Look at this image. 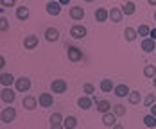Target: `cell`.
<instances>
[{
    "mask_svg": "<svg viewBox=\"0 0 156 129\" xmlns=\"http://www.w3.org/2000/svg\"><path fill=\"white\" fill-rule=\"evenodd\" d=\"M16 90L18 92H22V93H25V92H29L31 90V79L29 77H25V75H22V77H18L15 82Z\"/></svg>",
    "mask_w": 156,
    "mask_h": 129,
    "instance_id": "obj_1",
    "label": "cell"
},
{
    "mask_svg": "<svg viewBox=\"0 0 156 129\" xmlns=\"http://www.w3.org/2000/svg\"><path fill=\"white\" fill-rule=\"evenodd\" d=\"M86 27L84 25H81V23H76V25H72V29H70V36L74 38V40H83L84 36H86Z\"/></svg>",
    "mask_w": 156,
    "mask_h": 129,
    "instance_id": "obj_2",
    "label": "cell"
},
{
    "mask_svg": "<svg viewBox=\"0 0 156 129\" xmlns=\"http://www.w3.org/2000/svg\"><path fill=\"white\" fill-rule=\"evenodd\" d=\"M66 88H68V84H66L65 79H54L50 82V90H52L54 93H65Z\"/></svg>",
    "mask_w": 156,
    "mask_h": 129,
    "instance_id": "obj_3",
    "label": "cell"
},
{
    "mask_svg": "<svg viewBox=\"0 0 156 129\" xmlns=\"http://www.w3.org/2000/svg\"><path fill=\"white\" fill-rule=\"evenodd\" d=\"M61 4L58 2V0H52V2H47V5H45V9H47V13L50 16H59L61 15Z\"/></svg>",
    "mask_w": 156,
    "mask_h": 129,
    "instance_id": "obj_4",
    "label": "cell"
},
{
    "mask_svg": "<svg viewBox=\"0 0 156 129\" xmlns=\"http://www.w3.org/2000/svg\"><path fill=\"white\" fill-rule=\"evenodd\" d=\"M66 56H68V59L72 61V63H77L83 59V50L77 47H68L66 48Z\"/></svg>",
    "mask_w": 156,
    "mask_h": 129,
    "instance_id": "obj_5",
    "label": "cell"
},
{
    "mask_svg": "<svg viewBox=\"0 0 156 129\" xmlns=\"http://www.w3.org/2000/svg\"><path fill=\"white\" fill-rule=\"evenodd\" d=\"M0 118H2L4 124H11V122L16 118V110L15 108H4V110H2V115H0Z\"/></svg>",
    "mask_w": 156,
    "mask_h": 129,
    "instance_id": "obj_6",
    "label": "cell"
},
{
    "mask_svg": "<svg viewBox=\"0 0 156 129\" xmlns=\"http://www.w3.org/2000/svg\"><path fill=\"white\" fill-rule=\"evenodd\" d=\"M0 99H2V102H5V104H13L15 99H16V93L11 90V88H2Z\"/></svg>",
    "mask_w": 156,
    "mask_h": 129,
    "instance_id": "obj_7",
    "label": "cell"
},
{
    "mask_svg": "<svg viewBox=\"0 0 156 129\" xmlns=\"http://www.w3.org/2000/svg\"><path fill=\"white\" fill-rule=\"evenodd\" d=\"M38 102H40L41 108H50L54 104V97H52V93H40Z\"/></svg>",
    "mask_w": 156,
    "mask_h": 129,
    "instance_id": "obj_8",
    "label": "cell"
},
{
    "mask_svg": "<svg viewBox=\"0 0 156 129\" xmlns=\"http://www.w3.org/2000/svg\"><path fill=\"white\" fill-rule=\"evenodd\" d=\"M22 106H23L25 110L32 111V110H36V106H38V99H36V97H32V95L23 97V100H22Z\"/></svg>",
    "mask_w": 156,
    "mask_h": 129,
    "instance_id": "obj_9",
    "label": "cell"
},
{
    "mask_svg": "<svg viewBox=\"0 0 156 129\" xmlns=\"http://www.w3.org/2000/svg\"><path fill=\"white\" fill-rule=\"evenodd\" d=\"M70 18L72 20H83L84 18V7H81V5H74V7H70Z\"/></svg>",
    "mask_w": 156,
    "mask_h": 129,
    "instance_id": "obj_10",
    "label": "cell"
},
{
    "mask_svg": "<svg viewBox=\"0 0 156 129\" xmlns=\"http://www.w3.org/2000/svg\"><path fill=\"white\" fill-rule=\"evenodd\" d=\"M113 93L119 97V99H124V97H127L129 93H131V90H129L127 84H117L115 90H113Z\"/></svg>",
    "mask_w": 156,
    "mask_h": 129,
    "instance_id": "obj_11",
    "label": "cell"
},
{
    "mask_svg": "<svg viewBox=\"0 0 156 129\" xmlns=\"http://www.w3.org/2000/svg\"><path fill=\"white\" fill-rule=\"evenodd\" d=\"M45 40L50 41V43H52V41H58V40H59V31H58L56 27H47V29H45Z\"/></svg>",
    "mask_w": 156,
    "mask_h": 129,
    "instance_id": "obj_12",
    "label": "cell"
},
{
    "mask_svg": "<svg viewBox=\"0 0 156 129\" xmlns=\"http://www.w3.org/2000/svg\"><path fill=\"white\" fill-rule=\"evenodd\" d=\"M38 43H40V40H38V36H34V34L25 36V40H23V47L29 48V50H31V48H36Z\"/></svg>",
    "mask_w": 156,
    "mask_h": 129,
    "instance_id": "obj_13",
    "label": "cell"
},
{
    "mask_svg": "<svg viewBox=\"0 0 156 129\" xmlns=\"http://www.w3.org/2000/svg\"><path fill=\"white\" fill-rule=\"evenodd\" d=\"M109 18H111V22H113V23L122 22V18H124L122 9H119V7H111V9H109Z\"/></svg>",
    "mask_w": 156,
    "mask_h": 129,
    "instance_id": "obj_14",
    "label": "cell"
},
{
    "mask_svg": "<svg viewBox=\"0 0 156 129\" xmlns=\"http://www.w3.org/2000/svg\"><path fill=\"white\" fill-rule=\"evenodd\" d=\"M94 104V99H90V95H83L77 99V106L81 110H90Z\"/></svg>",
    "mask_w": 156,
    "mask_h": 129,
    "instance_id": "obj_15",
    "label": "cell"
},
{
    "mask_svg": "<svg viewBox=\"0 0 156 129\" xmlns=\"http://www.w3.org/2000/svg\"><path fill=\"white\" fill-rule=\"evenodd\" d=\"M102 124H104L106 127H113V126L117 124V115H115V113H104V115H102Z\"/></svg>",
    "mask_w": 156,
    "mask_h": 129,
    "instance_id": "obj_16",
    "label": "cell"
},
{
    "mask_svg": "<svg viewBox=\"0 0 156 129\" xmlns=\"http://www.w3.org/2000/svg\"><path fill=\"white\" fill-rule=\"evenodd\" d=\"M140 47L144 52H153V50H156V45H154V40H151V38H144L140 43Z\"/></svg>",
    "mask_w": 156,
    "mask_h": 129,
    "instance_id": "obj_17",
    "label": "cell"
},
{
    "mask_svg": "<svg viewBox=\"0 0 156 129\" xmlns=\"http://www.w3.org/2000/svg\"><path fill=\"white\" fill-rule=\"evenodd\" d=\"M135 11H136V5H135V2L127 0V2H124V4H122V13H124L126 16L135 15Z\"/></svg>",
    "mask_w": 156,
    "mask_h": 129,
    "instance_id": "obj_18",
    "label": "cell"
},
{
    "mask_svg": "<svg viewBox=\"0 0 156 129\" xmlns=\"http://www.w3.org/2000/svg\"><path fill=\"white\" fill-rule=\"evenodd\" d=\"M95 104H97V111H101L102 115H104V113H109L111 111V108H113L108 100H99V99H97Z\"/></svg>",
    "mask_w": 156,
    "mask_h": 129,
    "instance_id": "obj_19",
    "label": "cell"
},
{
    "mask_svg": "<svg viewBox=\"0 0 156 129\" xmlns=\"http://www.w3.org/2000/svg\"><path fill=\"white\" fill-rule=\"evenodd\" d=\"M63 127L65 129H76L77 127V118H76L74 115L65 117V120H63Z\"/></svg>",
    "mask_w": 156,
    "mask_h": 129,
    "instance_id": "obj_20",
    "label": "cell"
},
{
    "mask_svg": "<svg viewBox=\"0 0 156 129\" xmlns=\"http://www.w3.org/2000/svg\"><path fill=\"white\" fill-rule=\"evenodd\" d=\"M29 7H25V5H18L16 7V18L18 20H22V22H25L27 18H29Z\"/></svg>",
    "mask_w": 156,
    "mask_h": 129,
    "instance_id": "obj_21",
    "label": "cell"
},
{
    "mask_svg": "<svg viewBox=\"0 0 156 129\" xmlns=\"http://www.w3.org/2000/svg\"><path fill=\"white\" fill-rule=\"evenodd\" d=\"M108 18H109V11H108V9L99 7V9L95 11V20H97V22H101V23H102V22H106Z\"/></svg>",
    "mask_w": 156,
    "mask_h": 129,
    "instance_id": "obj_22",
    "label": "cell"
},
{
    "mask_svg": "<svg viewBox=\"0 0 156 129\" xmlns=\"http://www.w3.org/2000/svg\"><path fill=\"white\" fill-rule=\"evenodd\" d=\"M0 82H2V86H4V88H9L13 82H16V77L13 75V74H2Z\"/></svg>",
    "mask_w": 156,
    "mask_h": 129,
    "instance_id": "obj_23",
    "label": "cell"
},
{
    "mask_svg": "<svg viewBox=\"0 0 156 129\" xmlns=\"http://www.w3.org/2000/svg\"><path fill=\"white\" fill-rule=\"evenodd\" d=\"M136 36H138V31L136 29H133V27H126L124 29V38L127 41H135Z\"/></svg>",
    "mask_w": 156,
    "mask_h": 129,
    "instance_id": "obj_24",
    "label": "cell"
},
{
    "mask_svg": "<svg viewBox=\"0 0 156 129\" xmlns=\"http://www.w3.org/2000/svg\"><path fill=\"white\" fill-rule=\"evenodd\" d=\"M101 90H102L104 93H109L111 90H115L113 81H111V79H102V81H101Z\"/></svg>",
    "mask_w": 156,
    "mask_h": 129,
    "instance_id": "obj_25",
    "label": "cell"
},
{
    "mask_svg": "<svg viewBox=\"0 0 156 129\" xmlns=\"http://www.w3.org/2000/svg\"><path fill=\"white\" fill-rule=\"evenodd\" d=\"M144 75L149 77V79H154L156 77V66L154 64H145L144 66Z\"/></svg>",
    "mask_w": 156,
    "mask_h": 129,
    "instance_id": "obj_26",
    "label": "cell"
},
{
    "mask_svg": "<svg viewBox=\"0 0 156 129\" xmlns=\"http://www.w3.org/2000/svg\"><path fill=\"white\" fill-rule=\"evenodd\" d=\"M140 99H142V95H140V92H138V90H131V93L127 95L129 104H138V102H140Z\"/></svg>",
    "mask_w": 156,
    "mask_h": 129,
    "instance_id": "obj_27",
    "label": "cell"
},
{
    "mask_svg": "<svg viewBox=\"0 0 156 129\" xmlns=\"http://www.w3.org/2000/svg\"><path fill=\"white\" fill-rule=\"evenodd\" d=\"M144 126H145V127H156V117L154 115H151V113L145 115V117H144Z\"/></svg>",
    "mask_w": 156,
    "mask_h": 129,
    "instance_id": "obj_28",
    "label": "cell"
},
{
    "mask_svg": "<svg viewBox=\"0 0 156 129\" xmlns=\"http://www.w3.org/2000/svg\"><path fill=\"white\" fill-rule=\"evenodd\" d=\"M113 113H115L117 117H126L127 110H126L124 104H115V106H113Z\"/></svg>",
    "mask_w": 156,
    "mask_h": 129,
    "instance_id": "obj_29",
    "label": "cell"
},
{
    "mask_svg": "<svg viewBox=\"0 0 156 129\" xmlns=\"http://www.w3.org/2000/svg\"><path fill=\"white\" fill-rule=\"evenodd\" d=\"M63 120H65V118H63V115L59 111H56V113L50 115V126H52V124H63Z\"/></svg>",
    "mask_w": 156,
    "mask_h": 129,
    "instance_id": "obj_30",
    "label": "cell"
},
{
    "mask_svg": "<svg viewBox=\"0 0 156 129\" xmlns=\"http://www.w3.org/2000/svg\"><path fill=\"white\" fill-rule=\"evenodd\" d=\"M136 31H138V36H144V38H149V34H151V29H149L145 23H144V25H140Z\"/></svg>",
    "mask_w": 156,
    "mask_h": 129,
    "instance_id": "obj_31",
    "label": "cell"
},
{
    "mask_svg": "<svg viewBox=\"0 0 156 129\" xmlns=\"http://www.w3.org/2000/svg\"><path fill=\"white\" fill-rule=\"evenodd\" d=\"M83 92H84V95H92L95 92V86L92 84V82H86L84 86H83Z\"/></svg>",
    "mask_w": 156,
    "mask_h": 129,
    "instance_id": "obj_32",
    "label": "cell"
},
{
    "mask_svg": "<svg viewBox=\"0 0 156 129\" xmlns=\"http://www.w3.org/2000/svg\"><path fill=\"white\" fill-rule=\"evenodd\" d=\"M154 104V93H149V95L144 99V106H147V108H151Z\"/></svg>",
    "mask_w": 156,
    "mask_h": 129,
    "instance_id": "obj_33",
    "label": "cell"
},
{
    "mask_svg": "<svg viewBox=\"0 0 156 129\" xmlns=\"http://www.w3.org/2000/svg\"><path fill=\"white\" fill-rule=\"evenodd\" d=\"M0 4H2V7L5 9V7H13L16 4V0H0Z\"/></svg>",
    "mask_w": 156,
    "mask_h": 129,
    "instance_id": "obj_34",
    "label": "cell"
},
{
    "mask_svg": "<svg viewBox=\"0 0 156 129\" xmlns=\"http://www.w3.org/2000/svg\"><path fill=\"white\" fill-rule=\"evenodd\" d=\"M0 27H2V31H7V29H9V23H7V18H2V25H0Z\"/></svg>",
    "mask_w": 156,
    "mask_h": 129,
    "instance_id": "obj_35",
    "label": "cell"
},
{
    "mask_svg": "<svg viewBox=\"0 0 156 129\" xmlns=\"http://www.w3.org/2000/svg\"><path fill=\"white\" fill-rule=\"evenodd\" d=\"M50 129H65V127H63V124H52Z\"/></svg>",
    "mask_w": 156,
    "mask_h": 129,
    "instance_id": "obj_36",
    "label": "cell"
},
{
    "mask_svg": "<svg viewBox=\"0 0 156 129\" xmlns=\"http://www.w3.org/2000/svg\"><path fill=\"white\" fill-rule=\"evenodd\" d=\"M151 40H156V29H151V34H149Z\"/></svg>",
    "mask_w": 156,
    "mask_h": 129,
    "instance_id": "obj_37",
    "label": "cell"
},
{
    "mask_svg": "<svg viewBox=\"0 0 156 129\" xmlns=\"http://www.w3.org/2000/svg\"><path fill=\"white\" fill-rule=\"evenodd\" d=\"M151 115H154V117H156V102L151 106Z\"/></svg>",
    "mask_w": 156,
    "mask_h": 129,
    "instance_id": "obj_38",
    "label": "cell"
},
{
    "mask_svg": "<svg viewBox=\"0 0 156 129\" xmlns=\"http://www.w3.org/2000/svg\"><path fill=\"white\" fill-rule=\"evenodd\" d=\"M58 2H59L61 5H68V4H70V0H58Z\"/></svg>",
    "mask_w": 156,
    "mask_h": 129,
    "instance_id": "obj_39",
    "label": "cell"
},
{
    "mask_svg": "<svg viewBox=\"0 0 156 129\" xmlns=\"http://www.w3.org/2000/svg\"><path fill=\"white\" fill-rule=\"evenodd\" d=\"M113 129H124V126H122V124H119V122H117V124H115V126H113Z\"/></svg>",
    "mask_w": 156,
    "mask_h": 129,
    "instance_id": "obj_40",
    "label": "cell"
},
{
    "mask_svg": "<svg viewBox=\"0 0 156 129\" xmlns=\"http://www.w3.org/2000/svg\"><path fill=\"white\" fill-rule=\"evenodd\" d=\"M147 2H149L151 5H154V7H156V0H147Z\"/></svg>",
    "mask_w": 156,
    "mask_h": 129,
    "instance_id": "obj_41",
    "label": "cell"
},
{
    "mask_svg": "<svg viewBox=\"0 0 156 129\" xmlns=\"http://www.w3.org/2000/svg\"><path fill=\"white\" fill-rule=\"evenodd\" d=\"M84 2H88V4H92V2H95V0H84Z\"/></svg>",
    "mask_w": 156,
    "mask_h": 129,
    "instance_id": "obj_42",
    "label": "cell"
},
{
    "mask_svg": "<svg viewBox=\"0 0 156 129\" xmlns=\"http://www.w3.org/2000/svg\"><path fill=\"white\" fill-rule=\"evenodd\" d=\"M153 82H154V88H156V77H154V79H153Z\"/></svg>",
    "mask_w": 156,
    "mask_h": 129,
    "instance_id": "obj_43",
    "label": "cell"
},
{
    "mask_svg": "<svg viewBox=\"0 0 156 129\" xmlns=\"http://www.w3.org/2000/svg\"><path fill=\"white\" fill-rule=\"evenodd\" d=\"M154 20H156V11H154Z\"/></svg>",
    "mask_w": 156,
    "mask_h": 129,
    "instance_id": "obj_44",
    "label": "cell"
},
{
    "mask_svg": "<svg viewBox=\"0 0 156 129\" xmlns=\"http://www.w3.org/2000/svg\"><path fill=\"white\" fill-rule=\"evenodd\" d=\"M47 2H52V0H47Z\"/></svg>",
    "mask_w": 156,
    "mask_h": 129,
    "instance_id": "obj_45",
    "label": "cell"
}]
</instances>
